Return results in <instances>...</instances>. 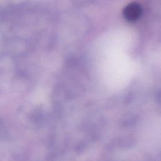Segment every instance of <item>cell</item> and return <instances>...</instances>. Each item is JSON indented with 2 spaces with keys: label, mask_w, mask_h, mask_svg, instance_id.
Returning <instances> with one entry per match:
<instances>
[{
  "label": "cell",
  "mask_w": 161,
  "mask_h": 161,
  "mask_svg": "<svg viewBox=\"0 0 161 161\" xmlns=\"http://www.w3.org/2000/svg\"><path fill=\"white\" fill-rule=\"evenodd\" d=\"M142 9L137 3H133L128 4L123 11L125 18L129 21L136 20L141 14Z\"/></svg>",
  "instance_id": "6da1fadb"
}]
</instances>
